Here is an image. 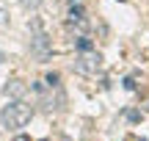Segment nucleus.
<instances>
[{"label":"nucleus","mask_w":149,"mask_h":141,"mask_svg":"<svg viewBox=\"0 0 149 141\" xmlns=\"http://www.w3.org/2000/svg\"><path fill=\"white\" fill-rule=\"evenodd\" d=\"M31 116H33V108L25 105L22 100L6 105V108L0 111V122H3V127H22V125L31 122Z\"/></svg>","instance_id":"f257e3e1"},{"label":"nucleus","mask_w":149,"mask_h":141,"mask_svg":"<svg viewBox=\"0 0 149 141\" xmlns=\"http://www.w3.org/2000/svg\"><path fill=\"white\" fill-rule=\"evenodd\" d=\"M31 50H33V55L42 58V61H47L50 55H53V44H50L47 33H44V28H42V20H36V17L31 20Z\"/></svg>","instance_id":"f03ea898"},{"label":"nucleus","mask_w":149,"mask_h":141,"mask_svg":"<svg viewBox=\"0 0 149 141\" xmlns=\"http://www.w3.org/2000/svg\"><path fill=\"white\" fill-rule=\"evenodd\" d=\"M74 69L83 72V75H97V72L102 69V55L94 53V50H88V53H80L77 61H74Z\"/></svg>","instance_id":"7ed1b4c3"},{"label":"nucleus","mask_w":149,"mask_h":141,"mask_svg":"<svg viewBox=\"0 0 149 141\" xmlns=\"http://www.w3.org/2000/svg\"><path fill=\"white\" fill-rule=\"evenodd\" d=\"M66 25H69L72 31H80V36H86V33L91 31V20L86 17V8H83V6H69Z\"/></svg>","instance_id":"20e7f679"},{"label":"nucleus","mask_w":149,"mask_h":141,"mask_svg":"<svg viewBox=\"0 0 149 141\" xmlns=\"http://www.w3.org/2000/svg\"><path fill=\"white\" fill-rule=\"evenodd\" d=\"M25 91H28V86L22 80H8L6 83V94H11V97H17V100L25 97Z\"/></svg>","instance_id":"39448f33"},{"label":"nucleus","mask_w":149,"mask_h":141,"mask_svg":"<svg viewBox=\"0 0 149 141\" xmlns=\"http://www.w3.org/2000/svg\"><path fill=\"white\" fill-rule=\"evenodd\" d=\"M74 47H77L80 53H88V50H94V44H91L88 36H77V39H74Z\"/></svg>","instance_id":"423d86ee"},{"label":"nucleus","mask_w":149,"mask_h":141,"mask_svg":"<svg viewBox=\"0 0 149 141\" xmlns=\"http://www.w3.org/2000/svg\"><path fill=\"white\" fill-rule=\"evenodd\" d=\"M0 28H8V8L0 6Z\"/></svg>","instance_id":"0eeeda50"},{"label":"nucleus","mask_w":149,"mask_h":141,"mask_svg":"<svg viewBox=\"0 0 149 141\" xmlns=\"http://www.w3.org/2000/svg\"><path fill=\"white\" fill-rule=\"evenodd\" d=\"M58 80H61V77L55 75V72H50V75H47V86H50V89H55V86H58Z\"/></svg>","instance_id":"6e6552de"},{"label":"nucleus","mask_w":149,"mask_h":141,"mask_svg":"<svg viewBox=\"0 0 149 141\" xmlns=\"http://www.w3.org/2000/svg\"><path fill=\"white\" fill-rule=\"evenodd\" d=\"M19 3H22V8H39L42 0H19Z\"/></svg>","instance_id":"1a4fd4ad"},{"label":"nucleus","mask_w":149,"mask_h":141,"mask_svg":"<svg viewBox=\"0 0 149 141\" xmlns=\"http://www.w3.org/2000/svg\"><path fill=\"white\" fill-rule=\"evenodd\" d=\"M124 89H130V91L135 89V80H133V77H127V80H124Z\"/></svg>","instance_id":"9d476101"},{"label":"nucleus","mask_w":149,"mask_h":141,"mask_svg":"<svg viewBox=\"0 0 149 141\" xmlns=\"http://www.w3.org/2000/svg\"><path fill=\"white\" fill-rule=\"evenodd\" d=\"M14 141H31V136H17Z\"/></svg>","instance_id":"9b49d317"},{"label":"nucleus","mask_w":149,"mask_h":141,"mask_svg":"<svg viewBox=\"0 0 149 141\" xmlns=\"http://www.w3.org/2000/svg\"><path fill=\"white\" fill-rule=\"evenodd\" d=\"M69 6H83V0H69Z\"/></svg>","instance_id":"f8f14e48"},{"label":"nucleus","mask_w":149,"mask_h":141,"mask_svg":"<svg viewBox=\"0 0 149 141\" xmlns=\"http://www.w3.org/2000/svg\"><path fill=\"white\" fill-rule=\"evenodd\" d=\"M0 61H3V53H0Z\"/></svg>","instance_id":"ddd939ff"},{"label":"nucleus","mask_w":149,"mask_h":141,"mask_svg":"<svg viewBox=\"0 0 149 141\" xmlns=\"http://www.w3.org/2000/svg\"><path fill=\"white\" fill-rule=\"evenodd\" d=\"M42 141H50V138H42Z\"/></svg>","instance_id":"4468645a"}]
</instances>
